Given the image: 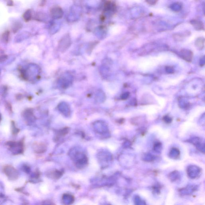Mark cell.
<instances>
[{
    "instance_id": "13",
    "label": "cell",
    "mask_w": 205,
    "mask_h": 205,
    "mask_svg": "<svg viewBox=\"0 0 205 205\" xmlns=\"http://www.w3.org/2000/svg\"><path fill=\"white\" fill-rule=\"evenodd\" d=\"M7 56L6 55H0V62H3L7 59Z\"/></svg>"
},
{
    "instance_id": "10",
    "label": "cell",
    "mask_w": 205,
    "mask_h": 205,
    "mask_svg": "<svg viewBox=\"0 0 205 205\" xmlns=\"http://www.w3.org/2000/svg\"><path fill=\"white\" fill-rule=\"evenodd\" d=\"M10 32L8 30L6 31L2 35V39L3 41L5 43H7L9 41Z\"/></svg>"
},
{
    "instance_id": "2",
    "label": "cell",
    "mask_w": 205,
    "mask_h": 205,
    "mask_svg": "<svg viewBox=\"0 0 205 205\" xmlns=\"http://www.w3.org/2000/svg\"><path fill=\"white\" fill-rule=\"evenodd\" d=\"M71 44L70 38L68 35H65L59 42L60 49H62V51H65L69 47Z\"/></svg>"
},
{
    "instance_id": "8",
    "label": "cell",
    "mask_w": 205,
    "mask_h": 205,
    "mask_svg": "<svg viewBox=\"0 0 205 205\" xmlns=\"http://www.w3.org/2000/svg\"><path fill=\"white\" fill-rule=\"evenodd\" d=\"M22 27V25L20 22H16L13 24L12 28L13 32L14 33L17 32Z\"/></svg>"
},
{
    "instance_id": "11",
    "label": "cell",
    "mask_w": 205,
    "mask_h": 205,
    "mask_svg": "<svg viewBox=\"0 0 205 205\" xmlns=\"http://www.w3.org/2000/svg\"><path fill=\"white\" fill-rule=\"evenodd\" d=\"M192 25L195 27V28L198 29H202L203 25H202V23L197 20H193Z\"/></svg>"
},
{
    "instance_id": "5",
    "label": "cell",
    "mask_w": 205,
    "mask_h": 205,
    "mask_svg": "<svg viewBox=\"0 0 205 205\" xmlns=\"http://www.w3.org/2000/svg\"><path fill=\"white\" fill-rule=\"evenodd\" d=\"M33 148L36 153H41L45 151L46 147L42 143H37L33 146Z\"/></svg>"
},
{
    "instance_id": "16",
    "label": "cell",
    "mask_w": 205,
    "mask_h": 205,
    "mask_svg": "<svg viewBox=\"0 0 205 205\" xmlns=\"http://www.w3.org/2000/svg\"><path fill=\"white\" fill-rule=\"evenodd\" d=\"M1 114H0V121H1Z\"/></svg>"
},
{
    "instance_id": "9",
    "label": "cell",
    "mask_w": 205,
    "mask_h": 205,
    "mask_svg": "<svg viewBox=\"0 0 205 205\" xmlns=\"http://www.w3.org/2000/svg\"><path fill=\"white\" fill-rule=\"evenodd\" d=\"M204 40L202 38H198L196 41V45L199 49H202L204 46Z\"/></svg>"
},
{
    "instance_id": "14",
    "label": "cell",
    "mask_w": 205,
    "mask_h": 205,
    "mask_svg": "<svg viewBox=\"0 0 205 205\" xmlns=\"http://www.w3.org/2000/svg\"><path fill=\"white\" fill-rule=\"evenodd\" d=\"M7 5L9 6H12L13 5V1H8L7 2Z\"/></svg>"
},
{
    "instance_id": "6",
    "label": "cell",
    "mask_w": 205,
    "mask_h": 205,
    "mask_svg": "<svg viewBox=\"0 0 205 205\" xmlns=\"http://www.w3.org/2000/svg\"><path fill=\"white\" fill-rule=\"evenodd\" d=\"M183 59L188 62L191 61L192 58V52L189 50H183L181 51V55Z\"/></svg>"
},
{
    "instance_id": "12",
    "label": "cell",
    "mask_w": 205,
    "mask_h": 205,
    "mask_svg": "<svg viewBox=\"0 0 205 205\" xmlns=\"http://www.w3.org/2000/svg\"><path fill=\"white\" fill-rule=\"evenodd\" d=\"M68 129L67 128H65L63 129L60 131V132L59 133L60 134L62 135H66L68 132Z\"/></svg>"
},
{
    "instance_id": "4",
    "label": "cell",
    "mask_w": 205,
    "mask_h": 205,
    "mask_svg": "<svg viewBox=\"0 0 205 205\" xmlns=\"http://www.w3.org/2000/svg\"><path fill=\"white\" fill-rule=\"evenodd\" d=\"M59 109L60 111L65 116H67L70 114V108L68 104L65 103H62L59 105Z\"/></svg>"
},
{
    "instance_id": "3",
    "label": "cell",
    "mask_w": 205,
    "mask_h": 205,
    "mask_svg": "<svg viewBox=\"0 0 205 205\" xmlns=\"http://www.w3.org/2000/svg\"><path fill=\"white\" fill-rule=\"evenodd\" d=\"M52 17L55 18H60L63 15L62 10L59 7H55L51 9Z\"/></svg>"
},
{
    "instance_id": "1",
    "label": "cell",
    "mask_w": 205,
    "mask_h": 205,
    "mask_svg": "<svg viewBox=\"0 0 205 205\" xmlns=\"http://www.w3.org/2000/svg\"><path fill=\"white\" fill-rule=\"evenodd\" d=\"M10 147L12 151L16 154H20L23 151V145L22 142H16L10 141L7 143Z\"/></svg>"
},
{
    "instance_id": "15",
    "label": "cell",
    "mask_w": 205,
    "mask_h": 205,
    "mask_svg": "<svg viewBox=\"0 0 205 205\" xmlns=\"http://www.w3.org/2000/svg\"><path fill=\"white\" fill-rule=\"evenodd\" d=\"M156 1H147V3H149L150 4H151V3H152V4H154L155 3H156Z\"/></svg>"
},
{
    "instance_id": "7",
    "label": "cell",
    "mask_w": 205,
    "mask_h": 205,
    "mask_svg": "<svg viewBox=\"0 0 205 205\" xmlns=\"http://www.w3.org/2000/svg\"><path fill=\"white\" fill-rule=\"evenodd\" d=\"M32 12L30 9H28L25 11L23 14L22 17L25 21L28 22L31 20L32 18Z\"/></svg>"
}]
</instances>
